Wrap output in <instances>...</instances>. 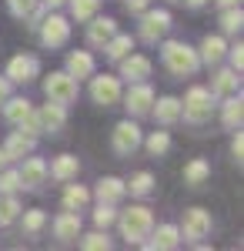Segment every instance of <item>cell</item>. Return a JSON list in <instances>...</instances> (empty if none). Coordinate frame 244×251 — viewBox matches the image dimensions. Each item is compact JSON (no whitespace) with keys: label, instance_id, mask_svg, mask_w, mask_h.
<instances>
[{"label":"cell","instance_id":"44dd1931","mask_svg":"<svg viewBox=\"0 0 244 251\" xmlns=\"http://www.w3.org/2000/svg\"><path fill=\"white\" fill-rule=\"evenodd\" d=\"M221 121H224L227 131H241L244 124V100L241 94H227L224 104H221Z\"/></svg>","mask_w":244,"mask_h":251},{"label":"cell","instance_id":"836d02e7","mask_svg":"<svg viewBox=\"0 0 244 251\" xmlns=\"http://www.w3.org/2000/svg\"><path fill=\"white\" fill-rule=\"evenodd\" d=\"M80 238V248L84 251H107L111 248V238H107V231H91V234H77Z\"/></svg>","mask_w":244,"mask_h":251},{"label":"cell","instance_id":"7402d4cb","mask_svg":"<svg viewBox=\"0 0 244 251\" xmlns=\"http://www.w3.org/2000/svg\"><path fill=\"white\" fill-rule=\"evenodd\" d=\"M124 194H127V184H124L121 177H100L97 188H94V198L100 204H117Z\"/></svg>","mask_w":244,"mask_h":251},{"label":"cell","instance_id":"484cf974","mask_svg":"<svg viewBox=\"0 0 244 251\" xmlns=\"http://www.w3.org/2000/svg\"><path fill=\"white\" fill-rule=\"evenodd\" d=\"M207 177H211V164L204 157H191L184 164V184L188 188H201V184H207Z\"/></svg>","mask_w":244,"mask_h":251},{"label":"cell","instance_id":"bcb514c9","mask_svg":"<svg viewBox=\"0 0 244 251\" xmlns=\"http://www.w3.org/2000/svg\"><path fill=\"white\" fill-rule=\"evenodd\" d=\"M238 3H241V0H218V7H221V10H224V7H238Z\"/></svg>","mask_w":244,"mask_h":251},{"label":"cell","instance_id":"ee69618b","mask_svg":"<svg viewBox=\"0 0 244 251\" xmlns=\"http://www.w3.org/2000/svg\"><path fill=\"white\" fill-rule=\"evenodd\" d=\"M10 87H14V84H10V77H7V74H3V77H0V107H3V100L10 97Z\"/></svg>","mask_w":244,"mask_h":251},{"label":"cell","instance_id":"ffe728a7","mask_svg":"<svg viewBox=\"0 0 244 251\" xmlns=\"http://www.w3.org/2000/svg\"><path fill=\"white\" fill-rule=\"evenodd\" d=\"M147 238H150L147 248L171 251V248H177V245H181V228H177V225H161V228H150Z\"/></svg>","mask_w":244,"mask_h":251},{"label":"cell","instance_id":"f1b7e54d","mask_svg":"<svg viewBox=\"0 0 244 251\" xmlns=\"http://www.w3.org/2000/svg\"><path fill=\"white\" fill-rule=\"evenodd\" d=\"M134 50V40H131V34H114L107 44H104V54H107V60H117L124 57V54H131Z\"/></svg>","mask_w":244,"mask_h":251},{"label":"cell","instance_id":"7dc6e473","mask_svg":"<svg viewBox=\"0 0 244 251\" xmlns=\"http://www.w3.org/2000/svg\"><path fill=\"white\" fill-rule=\"evenodd\" d=\"M7 164H10V157H7V151L0 148V168H7Z\"/></svg>","mask_w":244,"mask_h":251},{"label":"cell","instance_id":"83f0119b","mask_svg":"<svg viewBox=\"0 0 244 251\" xmlns=\"http://www.w3.org/2000/svg\"><path fill=\"white\" fill-rule=\"evenodd\" d=\"M87 201H91V191H87L84 184H71V181H67L64 208H67V211H84V208H87Z\"/></svg>","mask_w":244,"mask_h":251},{"label":"cell","instance_id":"f546056e","mask_svg":"<svg viewBox=\"0 0 244 251\" xmlns=\"http://www.w3.org/2000/svg\"><path fill=\"white\" fill-rule=\"evenodd\" d=\"M124 184H127V194H134V198H147V194L154 191V174L150 171H137L131 181H124Z\"/></svg>","mask_w":244,"mask_h":251},{"label":"cell","instance_id":"c3c4849f","mask_svg":"<svg viewBox=\"0 0 244 251\" xmlns=\"http://www.w3.org/2000/svg\"><path fill=\"white\" fill-rule=\"evenodd\" d=\"M184 3H188V7H194V10H197V7H204L207 0H184Z\"/></svg>","mask_w":244,"mask_h":251},{"label":"cell","instance_id":"5bb4252c","mask_svg":"<svg viewBox=\"0 0 244 251\" xmlns=\"http://www.w3.org/2000/svg\"><path fill=\"white\" fill-rule=\"evenodd\" d=\"M40 71L37 57H30V54H17V57H10V64H7V77H10V84H27V80H34Z\"/></svg>","mask_w":244,"mask_h":251},{"label":"cell","instance_id":"d590c367","mask_svg":"<svg viewBox=\"0 0 244 251\" xmlns=\"http://www.w3.org/2000/svg\"><path fill=\"white\" fill-rule=\"evenodd\" d=\"M141 144H144L154 157H161V154H168V151H171V134H168V131H154V134H150L147 141H141Z\"/></svg>","mask_w":244,"mask_h":251},{"label":"cell","instance_id":"6da1fadb","mask_svg":"<svg viewBox=\"0 0 244 251\" xmlns=\"http://www.w3.org/2000/svg\"><path fill=\"white\" fill-rule=\"evenodd\" d=\"M161 64L168 67V74H174V77H191V74H197L201 57L184 40H164L161 44Z\"/></svg>","mask_w":244,"mask_h":251},{"label":"cell","instance_id":"4316f807","mask_svg":"<svg viewBox=\"0 0 244 251\" xmlns=\"http://www.w3.org/2000/svg\"><path fill=\"white\" fill-rule=\"evenodd\" d=\"M30 111H34V104H30L27 97H7V100H3V117H7L14 127H17V124L30 114Z\"/></svg>","mask_w":244,"mask_h":251},{"label":"cell","instance_id":"8fae6325","mask_svg":"<svg viewBox=\"0 0 244 251\" xmlns=\"http://www.w3.org/2000/svg\"><path fill=\"white\" fill-rule=\"evenodd\" d=\"M117 64H121V77L127 80V84L147 80V77H150V67H154L147 54H124Z\"/></svg>","mask_w":244,"mask_h":251},{"label":"cell","instance_id":"74e56055","mask_svg":"<svg viewBox=\"0 0 244 251\" xmlns=\"http://www.w3.org/2000/svg\"><path fill=\"white\" fill-rule=\"evenodd\" d=\"M20 191V174L10 168H0V194H14Z\"/></svg>","mask_w":244,"mask_h":251},{"label":"cell","instance_id":"8d00e7d4","mask_svg":"<svg viewBox=\"0 0 244 251\" xmlns=\"http://www.w3.org/2000/svg\"><path fill=\"white\" fill-rule=\"evenodd\" d=\"M114 221H117L114 204H97V211H94V225H97V228H100V231H107Z\"/></svg>","mask_w":244,"mask_h":251},{"label":"cell","instance_id":"52a82bcc","mask_svg":"<svg viewBox=\"0 0 244 251\" xmlns=\"http://www.w3.org/2000/svg\"><path fill=\"white\" fill-rule=\"evenodd\" d=\"M44 94L47 100H54V104H74L77 100V80L67 74V71H54L50 77L44 80Z\"/></svg>","mask_w":244,"mask_h":251},{"label":"cell","instance_id":"d6a6232c","mask_svg":"<svg viewBox=\"0 0 244 251\" xmlns=\"http://www.w3.org/2000/svg\"><path fill=\"white\" fill-rule=\"evenodd\" d=\"M71 3V17L77 24H84V20H91L97 14V7H100V0H67Z\"/></svg>","mask_w":244,"mask_h":251},{"label":"cell","instance_id":"5b68a950","mask_svg":"<svg viewBox=\"0 0 244 251\" xmlns=\"http://www.w3.org/2000/svg\"><path fill=\"white\" fill-rule=\"evenodd\" d=\"M211 228H214L211 211H204V208H188L184 211V221H181V238L201 245L204 238H211Z\"/></svg>","mask_w":244,"mask_h":251},{"label":"cell","instance_id":"f35d334b","mask_svg":"<svg viewBox=\"0 0 244 251\" xmlns=\"http://www.w3.org/2000/svg\"><path fill=\"white\" fill-rule=\"evenodd\" d=\"M37 3H40V0H7V10H10L17 20H27V17H30V10H34Z\"/></svg>","mask_w":244,"mask_h":251},{"label":"cell","instance_id":"cb8c5ba5","mask_svg":"<svg viewBox=\"0 0 244 251\" xmlns=\"http://www.w3.org/2000/svg\"><path fill=\"white\" fill-rule=\"evenodd\" d=\"M238 84H241V74L238 71H231V67H224V71H218L214 74V80H211V97L218 100V97H227V94H234L238 91Z\"/></svg>","mask_w":244,"mask_h":251},{"label":"cell","instance_id":"ab89813d","mask_svg":"<svg viewBox=\"0 0 244 251\" xmlns=\"http://www.w3.org/2000/svg\"><path fill=\"white\" fill-rule=\"evenodd\" d=\"M224 57L231 60V71H238V74L244 71V47H241V44H234V47H227V54H224Z\"/></svg>","mask_w":244,"mask_h":251},{"label":"cell","instance_id":"d4e9b609","mask_svg":"<svg viewBox=\"0 0 244 251\" xmlns=\"http://www.w3.org/2000/svg\"><path fill=\"white\" fill-rule=\"evenodd\" d=\"M224 54H227V44H224V37H211L207 34L204 40H201V50H197V57H201V64H207V67H214V64H221L224 60Z\"/></svg>","mask_w":244,"mask_h":251},{"label":"cell","instance_id":"e0dca14e","mask_svg":"<svg viewBox=\"0 0 244 251\" xmlns=\"http://www.w3.org/2000/svg\"><path fill=\"white\" fill-rule=\"evenodd\" d=\"M34 148H37V137L34 134H24V131H10L7 134V141H3V151H7V157L10 161H20V157L34 154Z\"/></svg>","mask_w":244,"mask_h":251},{"label":"cell","instance_id":"4dcf8cb0","mask_svg":"<svg viewBox=\"0 0 244 251\" xmlns=\"http://www.w3.org/2000/svg\"><path fill=\"white\" fill-rule=\"evenodd\" d=\"M20 211H24V208H20L17 198H14V194H3V198H0V228L14 225V221L20 218Z\"/></svg>","mask_w":244,"mask_h":251},{"label":"cell","instance_id":"f6af8a7d","mask_svg":"<svg viewBox=\"0 0 244 251\" xmlns=\"http://www.w3.org/2000/svg\"><path fill=\"white\" fill-rule=\"evenodd\" d=\"M40 3H44V7H47V10H57V7H64V3H67V0H40Z\"/></svg>","mask_w":244,"mask_h":251},{"label":"cell","instance_id":"e575fe53","mask_svg":"<svg viewBox=\"0 0 244 251\" xmlns=\"http://www.w3.org/2000/svg\"><path fill=\"white\" fill-rule=\"evenodd\" d=\"M241 27H244L241 3H238V7H224V14H221V30H224V34H238Z\"/></svg>","mask_w":244,"mask_h":251},{"label":"cell","instance_id":"30bf717a","mask_svg":"<svg viewBox=\"0 0 244 251\" xmlns=\"http://www.w3.org/2000/svg\"><path fill=\"white\" fill-rule=\"evenodd\" d=\"M121 97H124V107H127V114H131V117H144V114H150L154 91H150L147 80H137V84H131V87H127V94H121Z\"/></svg>","mask_w":244,"mask_h":251},{"label":"cell","instance_id":"603a6c76","mask_svg":"<svg viewBox=\"0 0 244 251\" xmlns=\"http://www.w3.org/2000/svg\"><path fill=\"white\" fill-rule=\"evenodd\" d=\"M67 74L74 80H84L94 74V54L91 50H71L67 54Z\"/></svg>","mask_w":244,"mask_h":251},{"label":"cell","instance_id":"ac0fdd59","mask_svg":"<svg viewBox=\"0 0 244 251\" xmlns=\"http://www.w3.org/2000/svg\"><path fill=\"white\" fill-rule=\"evenodd\" d=\"M150 114H154L157 124L171 127V124H177V121H181V100H177V97H154Z\"/></svg>","mask_w":244,"mask_h":251},{"label":"cell","instance_id":"8992f818","mask_svg":"<svg viewBox=\"0 0 244 251\" xmlns=\"http://www.w3.org/2000/svg\"><path fill=\"white\" fill-rule=\"evenodd\" d=\"M141 141H144V131H141L131 117H127V121H121V124L114 127L111 148H114V154H117V157H131L134 151L141 148Z\"/></svg>","mask_w":244,"mask_h":251},{"label":"cell","instance_id":"ba28073f","mask_svg":"<svg viewBox=\"0 0 244 251\" xmlns=\"http://www.w3.org/2000/svg\"><path fill=\"white\" fill-rule=\"evenodd\" d=\"M141 17V24H137V37L144 40V44H157V40L168 34L171 27V14L168 10H144V14H137Z\"/></svg>","mask_w":244,"mask_h":251},{"label":"cell","instance_id":"681fc988","mask_svg":"<svg viewBox=\"0 0 244 251\" xmlns=\"http://www.w3.org/2000/svg\"><path fill=\"white\" fill-rule=\"evenodd\" d=\"M171 3H177V0H171Z\"/></svg>","mask_w":244,"mask_h":251},{"label":"cell","instance_id":"7a4b0ae2","mask_svg":"<svg viewBox=\"0 0 244 251\" xmlns=\"http://www.w3.org/2000/svg\"><path fill=\"white\" fill-rule=\"evenodd\" d=\"M117 225H121V238L127 245H144V238L154 228V211L147 204H131L127 211L117 214Z\"/></svg>","mask_w":244,"mask_h":251},{"label":"cell","instance_id":"277c9868","mask_svg":"<svg viewBox=\"0 0 244 251\" xmlns=\"http://www.w3.org/2000/svg\"><path fill=\"white\" fill-rule=\"evenodd\" d=\"M37 34L47 50H57V47H64L71 40V20L60 17V14H50V17H44L37 24Z\"/></svg>","mask_w":244,"mask_h":251},{"label":"cell","instance_id":"9a60e30c","mask_svg":"<svg viewBox=\"0 0 244 251\" xmlns=\"http://www.w3.org/2000/svg\"><path fill=\"white\" fill-rule=\"evenodd\" d=\"M77 234H80V214L64 208V211L54 218V238L60 245H71V241H77Z\"/></svg>","mask_w":244,"mask_h":251},{"label":"cell","instance_id":"d6986e66","mask_svg":"<svg viewBox=\"0 0 244 251\" xmlns=\"http://www.w3.org/2000/svg\"><path fill=\"white\" fill-rule=\"evenodd\" d=\"M77 171H80V161L74 154H60L54 157L50 164H47V177H54L60 184H67V181H77Z\"/></svg>","mask_w":244,"mask_h":251},{"label":"cell","instance_id":"7c38bea8","mask_svg":"<svg viewBox=\"0 0 244 251\" xmlns=\"http://www.w3.org/2000/svg\"><path fill=\"white\" fill-rule=\"evenodd\" d=\"M20 161H24V157H20ZM17 174H20V188H24V191H37L40 184L47 181V161L27 154V161H24V168H20Z\"/></svg>","mask_w":244,"mask_h":251},{"label":"cell","instance_id":"4fadbf2b","mask_svg":"<svg viewBox=\"0 0 244 251\" xmlns=\"http://www.w3.org/2000/svg\"><path fill=\"white\" fill-rule=\"evenodd\" d=\"M37 121H40V134H57L67 124V107L47 100L44 107H37Z\"/></svg>","mask_w":244,"mask_h":251},{"label":"cell","instance_id":"9c48e42d","mask_svg":"<svg viewBox=\"0 0 244 251\" xmlns=\"http://www.w3.org/2000/svg\"><path fill=\"white\" fill-rule=\"evenodd\" d=\"M121 77H114V74H100L94 77L91 74V100L100 104V107H114L117 100H121Z\"/></svg>","mask_w":244,"mask_h":251},{"label":"cell","instance_id":"3957f363","mask_svg":"<svg viewBox=\"0 0 244 251\" xmlns=\"http://www.w3.org/2000/svg\"><path fill=\"white\" fill-rule=\"evenodd\" d=\"M211 111H214V97H211L207 87H191L188 94H184V100H181V117L188 124H194V127L207 124L211 121Z\"/></svg>","mask_w":244,"mask_h":251},{"label":"cell","instance_id":"b9f144b4","mask_svg":"<svg viewBox=\"0 0 244 251\" xmlns=\"http://www.w3.org/2000/svg\"><path fill=\"white\" fill-rule=\"evenodd\" d=\"M231 154H234V161L241 164V157H244V137H241V131H234V141H231Z\"/></svg>","mask_w":244,"mask_h":251},{"label":"cell","instance_id":"1f68e13d","mask_svg":"<svg viewBox=\"0 0 244 251\" xmlns=\"http://www.w3.org/2000/svg\"><path fill=\"white\" fill-rule=\"evenodd\" d=\"M20 221H24V231L27 234H40L44 228H47V211H40V208H34V211H20Z\"/></svg>","mask_w":244,"mask_h":251},{"label":"cell","instance_id":"7bdbcfd3","mask_svg":"<svg viewBox=\"0 0 244 251\" xmlns=\"http://www.w3.org/2000/svg\"><path fill=\"white\" fill-rule=\"evenodd\" d=\"M150 7V0H124V10L127 14H144Z\"/></svg>","mask_w":244,"mask_h":251},{"label":"cell","instance_id":"2e32d148","mask_svg":"<svg viewBox=\"0 0 244 251\" xmlns=\"http://www.w3.org/2000/svg\"><path fill=\"white\" fill-rule=\"evenodd\" d=\"M114 34H117V20L114 17H97L94 14V17L87 20V44L91 47H104Z\"/></svg>","mask_w":244,"mask_h":251},{"label":"cell","instance_id":"60d3db41","mask_svg":"<svg viewBox=\"0 0 244 251\" xmlns=\"http://www.w3.org/2000/svg\"><path fill=\"white\" fill-rule=\"evenodd\" d=\"M17 127L24 131V134H34V137H40V121H37V111H30V114L24 117V121H20Z\"/></svg>","mask_w":244,"mask_h":251}]
</instances>
